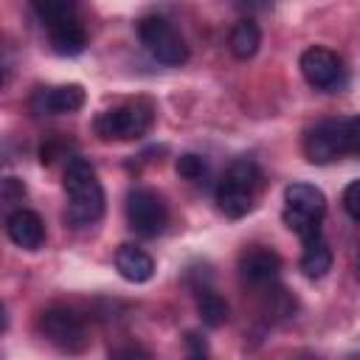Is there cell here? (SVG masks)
<instances>
[{
	"label": "cell",
	"instance_id": "1",
	"mask_svg": "<svg viewBox=\"0 0 360 360\" xmlns=\"http://www.w3.org/2000/svg\"><path fill=\"white\" fill-rule=\"evenodd\" d=\"M68 191V219L73 225H93L104 214V188L96 169L84 158H70L65 166Z\"/></svg>",
	"mask_w": 360,
	"mask_h": 360
},
{
	"label": "cell",
	"instance_id": "2",
	"mask_svg": "<svg viewBox=\"0 0 360 360\" xmlns=\"http://www.w3.org/2000/svg\"><path fill=\"white\" fill-rule=\"evenodd\" d=\"M304 155L312 163H332L343 155H360V115L323 118L304 135Z\"/></svg>",
	"mask_w": 360,
	"mask_h": 360
},
{
	"label": "cell",
	"instance_id": "3",
	"mask_svg": "<svg viewBox=\"0 0 360 360\" xmlns=\"http://www.w3.org/2000/svg\"><path fill=\"white\" fill-rule=\"evenodd\" d=\"M259 188H262V169L250 158H239L228 166V172L217 183V205L225 217L239 219L253 208Z\"/></svg>",
	"mask_w": 360,
	"mask_h": 360
},
{
	"label": "cell",
	"instance_id": "4",
	"mask_svg": "<svg viewBox=\"0 0 360 360\" xmlns=\"http://www.w3.org/2000/svg\"><path fill=\"white\" fill-rule=\"evenodd\" d=\"M323 214L326 197L312 183H290L284 188V222L301 242L321 236Z\"/></svg>",
	"mask_w": 360,
	"mask_h": 360
},
{
	"label": "cell",
	"instance_id": "5",
	"mask_svg": "<svg viewBox=\"0 0 360 360\" xmlns=\"http://www.w3.org/2000/svg\"><path fill=\"white\" fill-rule=\"evenodd\" d=\"M155 110L149 101H132L121 107H110L96 115L93 129L101 141H135L152 129Z\"/></svg>",
	"mask_w": 360,
	"mask_h": 360
},
{
	"label": "cell",
	"instance_id": "6",
	"mask_svg": "<svg viewBox=\"0 0 360 360\" xmlns=\"http://www.w3.org/2000/svg\"><path fill=\"white\" fill-rule=\"evenodd\" d=\"M138 37H141V45L149 51L152 59H158L160 65H183L188 59V45L186 39L180 37V31L160 14H149V17H141L138 22Z\"/></svg>",
	"mask_w": 360,
	"mask_h": 360
},
{
	"label": "cell",
	"instance_id": "7",
	"mask_svg": "<svg viewBox=\"0 0 360 360\" xmlns=\"http://www.w3.org/2000/svg\"><path fill=\"white\" fill-rule=\"evenodd\" d=\"M39 332L48 343H53L59 352H68V354H82L90 346V332L84 318L68 307L45 309L39 315Z\"/></svg>",
	"mask_w": 360,
	"mask_h": 360
},
{
	"label": "cell",
	"instance_id": "8",
	"mask_svg": "<svg viewBox=\"0 0 360 360\" xmlns=\"http://www.w3.org/2000/svg\"><path fill=\"white\" fill-rule=\"evenodd\" d=\"M127 222H129V228L138 236L152 239V236H158L166 228L169 208H166L163 197L155 188L138 186V188H132L127 194Z\"/></svg>",
	"mask_w": 360,
	"mask_h": 360
},
{
	"label": "cell",
	"instance_id": "9",
	"mask_svg": "<svg viewBox=\"0 0 360 360\" xmlns=\"http://www.w3.org/2000/svg\"><path fill=\"white\" fill-rule=\"evenodd\" d=\"M301 73L315 90H338L346 79L340 56L329 48H321V45L307 48L301 53Z\"/></svg>",
	"mask_w": 360,
	"mask_h": 360
},
{
	"label": "cell",
	"instance_id": "10",
	"mask_svg": "<svg viewBox=\"0 0 360 360\" xmlns=\"http://www.w3.org/2000/svg\"><path fill=\"white\" fill-rule=\"evenodd\" d=\"M84 107V87L82 84H56L39 87L31 96V110L37 115H65Z\"/></svg>",
	"mask_w": 360,
	"mask_h": 360
},
{
	"label": "cell",
	"instance_id": "11",
	"mask_svg": "<svg viewBox=\"0 0 360 360\" xmlns=\"http://www.w3.org/2000/svg\"><path fill=\"white\" fill-rule=\"evenodd\" d=\"M278 270H281V259L270 248L253 245V248H248L239 256V276L250 287H267V284H273L278 278Z\"/></svg>",
	"mask_w": 360,
	"mask_h": 360
},
{
	"label": "cell",
	"instance_id": "12",
	"mask_svg": "<svg viewBox=\"0 0 360 360\" xmlns=\"http://www.w3.org/2000/svg\"><path fill=\"white\" fill-rule=\"evenodd\" d=\"M6 233L8 239L22 250H39L45 245V222L31 208H17L6 217Z\"/></svg>",
	"mask_w": 360,
	"mask_h": 360
},
{
	"label": "cell",
	"instance_id": "13",
	"mask_svg": "<svg viewBox=\"0 0 360 360\" xmlns=\"http://www.w3.org/2000/svg\"><path fill=\"white\" fill-rule=\"evenodd\" d=\"M115 270L132 284H143L155 276V259L138 245H121L115 250Z\"/></svg>",
	"mask_w": 360,
	"mask_h": 360
},
{
	"label": "cell",
	"instance_id": "14",
	"mask_svg": "<svg viewBox=\"0 0 360 360\" xmlns=\"http://www.w3.org/2000/svg\"><path fill=\"white\" fill-rule=\"evenodd\" d=\"M48 37H51V48H53L59 56H79V53L87 48V31H84L76 20L51 28Z\"/></svg>",
	"mask_w": 360,
	"mask_h": 360
},
{
	"label": "cell",
	"instance_id": "15",
	"mask_svg": "<svg viewBox=\"0 0 360 360\" xmlns=\"http://www.w3.org/2000/svg\"><path fill=\"white\" fill-rule=\"evenodd\" d=\"M301 270H304L307 278H323L332 270V250H329V245H326L323 236H315V239L304 242Z\"/></svg>",
	"mask_w": 360,
	"mask_h": 360
},
{
	"label": "cell",
	"instance_id": "16",
	"mask_svg": "<svg viewBox=\"0 0 360 360\" xmlns=\"http://www.w3.org/2000/svg\"><path fill=\"white\" fill-rule=\"evenodd\" d=\"M259 45H262V31H259V25L253 22V20H239L233 28H231V34H228V48H231V53L236 56V59H250L256 51H259Z\"/></svg>",
	"mask_w": 360,
	"mask_h": 360
},
{
	"label": "cell",
	"instance_id": "17",
	"mask_svg": "<svg viewBox=\"0 0 360 360\" xmlns=\"http://www.w3.org/2000/svg\"><path fill=\"white\" fill-rule=\"evenodd\" d=\"M31 8H34V14L39 17V22L48 31L56 28V25H62V22L76 20L73 17L76 14V3H70V0H37Z\"/></svg>",
	"mask_w": 360,
	"mask_h": 360
},
{
	"label": "cell",
	"instance_id": "18",
	"mask_svg": "<svg viewBox=\"0 0 360 360\" xmlns=\"http://www.w3.org/2000/svg\"><path fill=\"white\" fill-rule=\"evenodd\" d=\"M197 312H200L202 323L211 326V329H219L228 321V304L214 290H200L197 292Z\"/></svg>",
	"mask_w": 360,
	"mask_h": 360
},
{
	"label": "cell",
	"instance_id": "19",
	"mask_svg": "<svg viewBox=\"0 0 360 360\" xmlns=\"http://www.w3.org/2000/svg\"><path fill=\"white\" fill-rule=\"evenodd\" d=\"M208 172V163L200 158V155H180L177 158V174L186 177V180H202Z\"/></svg>",
	"mask_w": 360,
	"mask_h": 360
},
{
	"label": "cell",
	"instance_id": "20",
	"mask_svg": "<svg viewBox=\"0 0 360 360\" xmlns=\"http://www.w3.org/2000/svg\"><path fill=\"white\" fill-rule=\"evenodd\" d=\"M343 208L354 222H360V180H352L343 188Z\"/></svg>",
	"mask_w": 360,
	"mask_h": 360
},
{
	"label": "cell",
	"instance_id": "21",
	"mask_svg": "<svg viewBox=\"0 0 360 360\" xmlns=\"http://www.w3.org/2000/svg\"><path fill=\"white\" fill-rule=\"evenodd\" d=\"M107 360H155L143 346H118L115 352H110Z\"/></svg>",
	"mask_w": 360,
	"mask_h": 360
},
{
	"label": "cell",
	"instance_id": "22",
	"mask_svg": "<svg viewBox=\"0 0 360 360\" xmlns=\"http://www.w3.org/2000/svg\"><path fill=\"white\" fill-rule=\"evenodd\" d=\"M14 194H25V186H17V177H6V183H3V197L6 200H11Z\"/></svg>",
	"mask_w": 360,
	"mask_h": 360
},
{
	"label": "cell",
	"instance_id": "23",
	"mask_svg": "<svg viewBox=\"0 0 360 360\" xmlns=\"http://www.w3.org/2000/svg\"><path fill=\"white\" fill-rule=\"evenodd\" d=\"M188 360H205V357H188Z\"/></svg>",
	"mask_w": 360,
	"mask_h": 360
}]
</instances>
